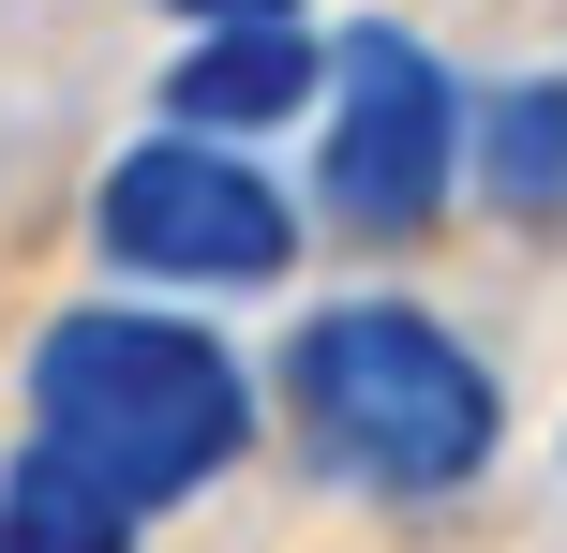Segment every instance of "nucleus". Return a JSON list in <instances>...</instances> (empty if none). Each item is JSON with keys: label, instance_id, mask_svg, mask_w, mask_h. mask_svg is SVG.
Instances as JSON below:
<instances>
[{"label": "nucleus", "instance_id": "obj_1", "mask_svg": "<svg viewBox=\"0 0 567 553\" xmlns=\"http://www.w3.org/2000/svg\"><path fill=\"white\" fill-rule=\"evenodd\" d=\"M30 449L75 464L90 494H120V509H165V494H209V479L255 449V389H239V359L209 345L195 315H120V299H90V315H60L45 345H30Z\"/></svg>", "mask_w": 567, "mask_h": 553}, {"label": "nucleus", "instance_id": "obj_2", "mask_svg": "<svg viewBox=\"0 0 567 553\" xmlns=\"http://www.w3.org/2000/svg\"><path fill=\"white\" fill-rule=\"evenodd\" d=\"M284 419L359 494H463L493 464V375L419 315V299H343L284 345Z\"/></svg>", "mask_w": 567, "mask_h": 553}, {"label": "nucleus", "instance_id": "obj_3", "mask_svg": "<svg viewBox=\"0 0 567 553\" xmlns=\"http://www.w3.org/2000/svg\"><path fill=\"white\" fill-rule=\"evenodd\" d=\"M90 239H105L120 269H150V285H269V269L299 255V209H284L225 135H150V150L105 165Z\"/></svg>", "mask_w": 567, "mask_h": 553}, {"label": "nucleus", "instance_id": "obj_4", "mask_svg": "<svg viewBox=\"0 0 567 553\" xmlns=\"http://www.w3.org/2000/svg\"><path fill=\"white\" fill-rule=\"evenodd\" d=\"M449 165H463L449 60L403 45V30H343L329 45V165H313V195L343 225H433L449 209Z\"/></svg>", "mask_w": 567, "mask_h": 553}, {"label": "nucleus", "instance_id": "obj_5", "mask_svg": "<svg viewBox=\"0 0 567 553\" xmlns=\"http://www.w3.org/2000/svg\"><path fill=\"white\" fill-rule=\"evenodd\" d=\"M313 90H329V45L299 16H239V30H195V60L165 75V120L179 135H255V120L313 105Z\"/></svg>", "mask_w": 567, "mask_h": 553}, {"label": "nucleus", "instance_id": "obj_6", "mask_svg": "<svg viewBox=\"0 0 567 553\" xmlns=\"http://www.w3.org/2000/svg\"><path fill=\"white\" fill-rule=\"evenodd\" d=\"M478 180L508 225H567V75H508L478 105Z\"/></svg>", "mask_w": 567, "mask_h": 553}, {"label": "nucleus", "instance_id": "obj_7", "mask_svg": "<svg viewBox=\"0 0 567 553\" xmlns=\"http://www.w3.org/2000/svg\"><path fill=\"white\" fill-rule=\"evenodd\" d=\"M0 553H135V509L90 494V479L45 464V449H16V479H0Z\"/></svg>", "mask_w": 567, "mask_h": 553}, {"label": "nucleus", "instance_id": "obj_8", "mask_svg": "<svg viewBox=\"0 0 567 553\" xmlns=\"http://www.w3.org/2000/svg\"><path fill=\"white\" fill-rule=\"evenodd\" d=\"M165 16H195V30H239V16H299V0H165Z\"/></svg>", "mask_w": 567, "mask_h": 553}]
</instances>
